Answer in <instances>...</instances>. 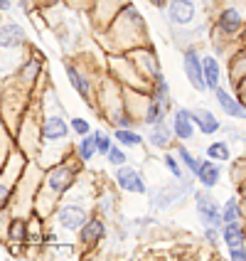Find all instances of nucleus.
Returning a JSON list of instances; mask_svg holds the SVG:
<instances>
[{
	"instance_id": "nucleus-14",
	"label": "nucleus",
	"mask_w": 246,
	"mask_h": 261,
	"mask_svg": "<svg viewBox=\"0 0 246 261\" xmlns=\"http://www.w3.org/2000/svg\"><path fill=\"white\" fill-rule=\"evenodd\" d=\"M192 118H195V126L200 133L204 136H214L222 130V121H219L209 109H192Z\"/></svg>"
},
{
	"instance_id": "nucleus-20",
	"label": "nucleus",
	"mask_w": 246,
	"mask_h": 261,
	"mask_svg": "<svg viewBox=\"0 0 246 261\" xmlns=\"http://www.w3.org/2000/svg\"><path fill=\"white\" fill-rule=\"evenodd\" d=\"M25 42H28V35H25V30L20 28L17 22H5L3 25V49L5 52L17 49V47H22Z\"/></svg>"
},
{
	"instance_id": "nucleus-11",
	"label": "nucleus",
	"mask_w": 246,
	"mask_h": 261,
	"mask_svg": "<svg viewBox=\"0 0 246 261\" xmlns=\"http://www.w3.org/2000/svg\"><path fill=\"white\" fill-rule=\"evenodd\" d=\"M214 99H217V106L234 121H246V103L239 101L232 91H227L224 87H219L217 91H212Z\"/></svg>"
},
{
	"instance_id": "nucleus-35",
	"label": "nucleus",
	"mask_w": 246,
	"mask_h": 261,
	"mask_svg": "<svg viewBox=\"0 0 246 261\" xmlns=\"http://www.w3.org/2000/svg\"><path fill=\"white\" fill-rule=\"evenodd\" d=\"M150 3H153L158 10H168V3H170V0H150Z\"/></svg>"
},
{
	"instance_id": "nucleus-1",
	"label": "nucleus",
	"mask_w": 246,
	"mask_h": 261,
	"mask_svg": "<svg viewBox=\"0 0 246 261\" xmlns=\"http://www.w3.org/2000/svg\"><path fill=\"white\" fill-rule=\"evenodd\" d=\"M81 163L84 160L76 155V160H62L57 163L49 173L44 175V192L49 195V197H62V195H67L69 190L76 185V175L81 170Z\"/></svg>"
},
{
	"instance_id": "nucleus-15",
	"label": "nucleus",
	"mask_w": 246,
	"mask_h": 261,
	"mask_svg": "<svg viewBox=\"0 0 246 261\" xmlns=\"http://www.w3.org/2000/svg\"><path fill=\"white\" fill-rule=\"evenodd\" d=\"M222 242L227 249L246 247V224L244 222H227L222 227Z\"/></svg>"
},
{
	"instance_id": "nucleus-16",
	"label": "nucleus",
	"mask_w": 246,
	"mask_h": 261,
	"mask_svg": "<svg viewBox=\"0 0 246 261\" xmlns=\"http://www.w3.org/2000/svg\"><path fill=\"white\" fill-rule=\"evenodd\" d=\"M173 123H168V121H160L155 126H150V133H148V141L153 148H158V150H168L170 143H173Z\"/></svg>"
},
{
	"instance_id": "nucleus-19",
	"label": "nucleus",
	"mask_w": 246,
	"mask_h": 261,
	"mask_svg": "<svg viewBox=\"0 0 246 261\" xmlns=\"http://www.w3.org/2000/svg\"><path fill=\"white\" fill-rule=\"evenodd\" d=\"M202 67H204V84H207V91H217V89L222 87V64H219V59L212 57V55H204Z\"/></svg>"
},
{
	"instance_id": "nucleus-24",
	"label": "nucleus",
	"mask_w": 246,
	"mask_h": 261,
	"mask_svg": "<svg viewBox=\"0 0 246 261\" xmlns=\"http://www.w3.org/2000/svg\"><path fill=\"white\" fill-rule=\"evenodd\" d=\"M74 150H76V155L89 163V160H94V155H99V148H96V138H94V130L89 133V136H81V141L74 145Z\"/></svg>"
},
{
	"instance_id": "nucleus-2",
	"label": "nucleus",
	"mask_w": 246,
	"mask_h": 261,
	"mask_svg": "<svg viewBox=\"0 0 246 261\" xmlns=\"http://www.w3.org/2000/svg\"><path fill=\"white\" fill-rule=\"evenodd\" d=\"M192 202H195V212L200 217L202 227H224V219H222V204L217 202V197L212 195V190H195L192 192Z\"/></svg>"
},
{
	"instance_id": "nucleus-29",
	"label": "nucleus",
	"mask_w": 246,
	"mask_h": 261,
	"mask_svg": "<svg viewBox=\"0 0 246 261\" xmlns=\"http://www.w3.org/2000/svg\"><path fill=\"white\" fill-rule=\"evenodd\" d=\"M202 239H204V244H207V247H212V249H217V247L224 244V242H222V229H219V227H204Z\"/></svg>"
},
{
	"instance_id": "nucleus-17",
	"label": "nucleus",
	"mask_w": 246,
	"mask_h": 261,
	"mask_svg": "<svg viewBox=\"0 0 246 261\" xmlns=\"http://www.w3.org/2000/svg\"><path fill=\"white\" fill-rule=\"evenodd\" d=\"M64 72H67V79H69V84H72L74 91H76V94H79L87 103H91V82L79 72V67L67 64V67H64Z\"/></svg>"
},
{
	"instance_id": "nucleus-3",
	"label": "nucleus",
	"mask_w": 246,
	"mask_h": 261,
	"mask_svg": "<svg viewBox=\"0 0 246 261\" xmlns=\"http://www.w3.org/2000/svg\"><path fill=\"white\" fill-rule=\"evenodd\" d=\"M195 192L192 188V180L189 177H182L177 180V185H162L160 190L150 192V210H168V207H175V204L185 202L189 195Z\"/></svg>"
},
{
	"instance_id": "nucleus-4",
	"label": "nucleus",
	"mask_w": 246,
	"mask_h": 261,
	"mask_svg": "<svg viewBox=\"0 0 246 261\" xmlns=\"http://www.w3.org/2000/svg\"><path fill=\"white\" fill-rule=\"evenodd\" d=\"M246 25V13L241 10V5L236 3H224L219 5L217 13V30L224 37H236Z\"/></svg>"
},
{
	"instance_id": "nucleus-6",
	"label": "nucleus",
	"mask_w": 246,
	"mask_h": 261,
	"mask_svg": "<svg viewBox=\"0 0 246 261\" xmlns=\"http://www.w3.org/2000/svg\"><path fill=\"white\" fill-rule=\"evenodd\" d=\"M114 180H116V185L123 190V192H130V195H150V188H148L145 177L141 175V170L133 168V165L114 168Z\"/></svg>"
},
{
	"instance_id": "nucleus-31",
	"label": "nucleus",
	"mask_w": 246,
	"mask_h": 261,
	"mask_svg": "<svg viewBox=\"0 0 246 261\" xmlns=\"http://www.w3.org/2000/svg\"><path fill=\"white\" fill-rule=\"evenodd\" d=\"M106 160H108V165H114V168H121V165H126L128 155H126V150H123V148H121V143H118V145H111V150H108Z\"/></svg>"
},
{
	"instance_id": "nucleus-27",
	"label": "nucleus",
	"mask_w": 246,
	"mask_h": 261,
	"mask_svg": "<svg viewBox=\"0 0 246 261\" xmlns=\"http://www.w3.org/2000/svg\"><path fill=\"white\" fill-rule=\"evenodd\" d=\"M162 165H165V170L173 175L175 180H182L185 173H187V170H185V165H182V160L177 158V153H168V150H165V155H162Z\"/></svg>"
},
{
	"instance_id": "nucleus-37",
	"label": "nucleus",
	"mask_w": 246,
	"mask_h": 261,
	"mask_svg": "<svg viewBox=\"0 0 246 261\" xmlns=\"http://www.w3.org/2000/svg\"><path fill=\"white\" fill-rule=\"evenodd\" d=\"M0 5H3V13H10L13 10V0H3Z\"/></svg>"
},
{
	"instance_id": "nucleus-26",
	"label": "nucleus",
	"mask_w": 246,
	"mask_h": 261,
	"mask_svg": "<svg viewBox=\"0 0 246 261\" xmlns=\"http://www.w3.org/2000/svg\"><path fill=\"white\" fill-rule=\"evenodd\" d=\"M207 158L212 160H219V163H229L232 160V148L227 141H212V143L207 145Z\"/></svg>"
},
{
	"instance_id": "nucleus-5",
	"label": "nucleus",
	"mask_w": 246,
	"mask_h": 261,
	"mask_svg": "<svg viewBox=\"0 0 246 261\" xmlns=\"http://www.w3.org/2000/svg\"><path fill=\"white\" fill-rule=\"evenodd\" d=\"M89 217H91V212L87 210V204L79 202V200H72V202H64L62 207H57V222L67 232H79Z\"/></svg>"
},
{
	"instance_id": "nucleus-32",
	"label": "nucleus",
	"mask_w": 246,
	"mask_h": 261,
	"mask_svg": "<svg viewBox=\"0 0 246 261\" xmlns=\"http://www.w3.org/2000/svg\"><path fill=\"white\" fill-rule=\"evenodd\" d=\"M69 123H72V130L76 133V136H89V133H91V123H89L87 118L74 116Z\"/></svg>"
},
{
	"instance_id": "nucleus-9",
	"label": "nucleus",
	"mask_w": 246,
	"mask_h": 261,
	"mask_svg": "<svg viewBox=\"0 0 246 261\" xmlns=\"http://www.w3.org/2000/svg\"><path fill=\"white\" fill-rule=\"evenodd\" d=\"M170 123H173L175 138H177L180 143H187V141H192V138H195V133H197L195 118H192V109L177 106V109L173 111V118H170Z\"/></svg>"
},
{
	"instance_id": "nucleus-7",
	"label": "nucleus",
	"mask_w": 246,
	"mask_h": 261,
	"mask_svg": "<svg viewBox=\"0 0 246 261\" xmlns=\"http://www.w3.org/2000/svg\"><path fill=\"white\" fill-rule=\"evenodd\" d=\"M182 72H185V79L189 82V87L195 91L204 94L207 91V84H204V67H202V57L195 47H187L182 52Z\"/></svg>"
},
{
	"instance_id": "nucleus-22",
	"label": "nucleus",
	"mask_w": 246,
	"mask_h": 261,
	"mask_svg": "<svg viewBox=\"0 0 246 261\" xmlns=\"http://www.w3.org/2000/svg\"><path fill=\"white\" fill-rule=\"evenodd\" d=\"M165 116H168V109L162 106L160 101H155L153 96L145 101V111H143V123L150 128V126H155V123H160V121H165Z\"/></svg>"
},
{
	"instance_id": "nucleus-18",
	"label": "nucleus",
	"mask_w": 246,
	"mask_h": 261,
	"mask_svg": "<svg viewBox=\"0 0 246 261\" xmlns=\"http://www.w3.org/2000/svg\"><path fill=\"white\" fill-rule=\"evenodd\" d=\"M150 96L160 101L168 111H173V99H170V84H168V79H165V74L158 72L153 79H150Z\"/></svg>"
},
{
	"instance_id": "nucleus-33",
	"label": "nucleus",
	"mask_w": 246,
	"mask_h": 261,
	"mask_svg": "<svg viewBox=\"0 0 246 261\" xmlns=\"http://www.w3.org/2000/svg\"><path fill=\"white\" fill-rule=\"evenodd\" d=\"M22 74L28 76V82H32V79H37V74H40V62H37V59H30L28 64L22 67Z\"/></svg>"
},
{
	"instance_id": "nucleus-23",
	"label": "nucleus",
	"mask_w": 246,
	"mask_h": 261,
	"mask_svg": "<svg viewBox=\"0 0 246 261\" xmlns=\"http://www.w3.org/2000/svg\"><path fill=\"white\" fill-rule=\"evenodd\" d=\"M175 153H177V158L182 160V165H185V170H187V175H197V170H200V163H202V158H197L192 150H189L187 145L177 143L175 145Z\"/></svg>"
},
{
	"instance_id": "nucleus-25",
	"label": "nucleus",
	"mask_w": 246,
	"mask_h": 261,
	"mask_svg": "<svg viewBox=\"0 0 246 261\" xmlns=\"http://www.w3.org/2000/svg\"><path fill=\"white\" fill-rule=\"evenodd\" d=\"M114 138H116V143L126 145V148H141V145L145 143V138L138 133V130H133L128 126V128H116L114 130Z\"/></svg>"
},
{
	"instance_id": "nucleus-12",
	"label": "nucleus",
	"mask_w": 246,
	"mask_h": 261,
	"mask_svg": "<svg viewBox=\"0 0 246 261\" xmlns=\"http://www.w3.org/2000/svg\"><path fill=\"white\" fill-rule=\"evenodd\" d=\"M40 130H42L44 141L54 143V141H64V138L69 136L72 123H67V121H64V116H59V114H49V116H44Z\"/></svg>"
},
{
	"instance_id": "nucleus-30",
	"label": "nucleus",
	"mask_w": 246,
	"mask_h": 261,
	"mask_svg": "<svg viewBox=\"0 0 246 261\" xmlns=\"http://www.w3.org/2000/svg\"><path fill=\"white\" fill-rule=\"evenodd\" d=\"M94 138H96V148H99V155H108L111 145H114V138L106 133V130H94Z\"/></svg>"
},
{
	"instance_id": "nucleus-28",
	"label": "nucleus",
	"mask_w": 246,
	"mask_h": 261,
	"mask_svg": "<svg viewBox=\"0 0 246 261\" xmlns=\"http://www.w3.org/2000/svg\"><path fill=\"white\" fill-rule=\"evenodd\" d=\"M8 232H10V242H15V244H25L28 242V224L22 219H13Z\"/></svg>"
},
{
	"instance_id": "nucleus-8",
	"label": "nucleus",
	"mask_w": 246,
	"mask_h": 261,
	"mask_svg": "<svg viewBox=\"0 0 246 261\" xmlns=\"http://www.w3.org/2000/svg\"><path fill=\"white\" fill-rule=\"evenodd\" d=\"M168 22L175 28H187L192 25V20L197 17V5L195 0H170L168 3Z\"/></svg>"
},
{
	"instance_id": "nucleus-21",
	"label": "nucleus",
	"mask_w": 246,
	"mask_h": 261,
	"mask_svg": "<svg viewBox=\"0 0 246 261\" xmlns=\"http://www.w3.org/2000/svg\"><path fill=\"white\" fill-rule=\"evenodd\" d=\"M222 219L227 222H244V202L241 197H229L222 202Z\"/></svg>"
},
{
	"instance_id": "nucleus-36",
	"label": "nucleus",
	"mask_w": 246,
	"mask_h": 261,
	"mask_svg": "<svg viewBox=\"0 0 246 261\" xmlns=\"http://www.w3.org/2000/svg\"><path fill=\"white\" fill-rule=\"evenodd\" d=\"M239 197H241V202L246 204V180L241 182V185H239Z\"/></svg>"
},
{
	"instance_id": "nucleus-10",
	"label": "nucleus",
	"mask_w": 246,
	"mask_h": 261,
	"mask_svg": "<svg viewBox=\"0 0 246 261\" xmlns=\"http://www.w3.org/2000/svg\"><path fill=\"white\" fill-rule=\"evenodd\" d=\"M106 234H108V227H106V222L101 217H89L84 222V227L79 229V242L89 249L99 247L103 239H106Z\"/></svg>"
},
{
	"instance_id": "nucleus-34",
	"label": "nucleus",
	"mask_w": 246,
	"mask_h": 261,
	"mask_svg": "<svg viewBox=\"0 0 246 261\" xmlns=\"http://www.w3.org/2000/svg\"><path fill=\"white\" fill-rule=\"evenodd\" d=\"M227 256L234 261H246V247H234V249H227Z\"/></svg>"
},
{
	"instance_id": "nucleus-13",
	"label": "nucleus",
	"mask_w": 246,
	"mask_h": 261,
	"mask_svg": "<svg viewBox=\"0 0 246 261\" xmlns=\"http://www.w3.org/2000/svg\"><path fill=\"white\" fill-rule=\"evenodd\" d=\"M222 173H224V168L219 165V160H212V158H202L200 163V170L195 175V180L207 190H214L222 182Z\"/></svg>"
}]
</instances>
